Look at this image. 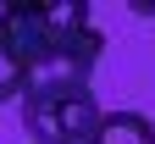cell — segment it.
<instances>
[{"instance_id": "1", "label": "cell", "mask_w": 155, "mask_h": 144, "mask_svg": "<svg viewBox=\"0 0 155 144\" xmlns=\"http://www.w3.org/2000/svg\"><path fill=\"white\" fill-rule=\"evenodd\" d=\"M0 39L33 78L89 83L105 33L89 22V0H0Z\"/></svg>"}, {"instance_id": "2", "label": "cell", "mask_w": 155, "mask_h": 144, "mask_svg": "<svg viewBox=\"0 0 155 144\" xmlns=\"http://www.w3.org/2000/svg\"><path fill=\"white\" fill-rule=\"evenodd\" d=\"M100 122V100L78 78H33L22 94V128L33 133V144H89Z\"/></svg>"}, {"instance_id": "3", "label": "cell", "mask_w": 155, "mask_h": 144, "mask_svg": "<svg viewBox=\"0 0 155 144\" xmlns=\"http://www.w3.org/2000/svg\"><path fill=\"white\" fill-rule=\"evenodd\" d=\"M89 144H155V122L144 111H105L100 133Z\"/></svg>"}]
</instances>
